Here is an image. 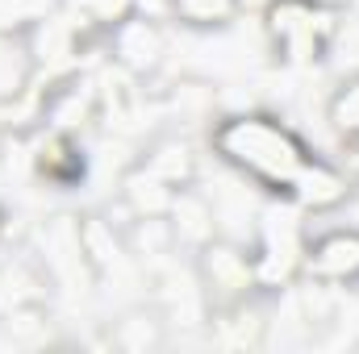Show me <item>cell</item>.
<instances>
[{
	"label": "cell",
	"instance_id": "cell-3",
	"mask_svg": "<svg viewBox=\"0 0 359 354\" xmlns=\"http://www.w3.org/2000/svg\"><path fill=\"white\" fill-rule=\"evenodd\" d=\"M196 288L209 313H230L259 292V267H255V246L213 238L196 250Z\"/></svg>",
	"mask_w": 359,
	"mask_h": 354
},
{
	"label": "cell",
	"instance_id": "cell-14",
	"mask_svg": "<svg viewBox=\"0 0 359 354\" xmlns=\"http://www.w3.org/2000/svg\"><path fill=\"white\" fill-rule=\"evenodd\" d=\"M50 13L59 0H0V42H25Z\"/></svg>",
	"mask_w": 359,
	"mask_h": 354
},
{
	"label": "cell",
	"instance_id": "cell-13",
	"mask_svg": "<svg viewBox=\"0 0 359 354\" xmlns=\"http://www.w3.org/2000/svg\"><path fill=\"white\" fill-rule=\"evenodd\" d=\"M163 8L184 29H226L234 25L243 0H163Z\"/></svg>",
	"mask_w": 359,
	"mask_h": 354
},
{
	"label": "cell",
	"instance_id": "cell-5",
	"mask_svg": "<svg viewBox=\"0 0 359 354\" xmlns=\"http://www.w3.org/2000/svg\"><path fill=\"white\" fill-rule=\"evenodd\" d=\"M104 38H109L113 63H117L121 71H130V76H151V71H159V63H163V55H168V34H163L159 21L147 17V13H130V17H126L117 29H109Z\"/></svg>",
	"mask_w": 359,
	"mask_h": 354
},
{
	"label": "cell",
	"instance_id": "cell-9",
	"mask_svg": "<svg viewBox=\"0 0 359 354\" xmlns=\"http://www.w3.org/2000/svg\"><path fill=\"white\" fill-rule=\"evenodd\" d=\"M168 225H172V234H176V246H188L192 255H196L205 242L217 238V213H213V204H209L192 183L176 192L172 213H168Z\"/></svg>",
	"mask_w": 359,
	"mask_h": 354
},
{
	"label": "cell",
	"instance_id": "cell-1",
	"mask_svg": "<svg viewBox=\"0 0 359 354\" xmlns=\"http://www.w3.org/2000/svg\"><path fill=\"white\" fill-rule=\"evenodd\" d=\"M213 155L251 187L292 200L305 213H334L351 200L355 183L343 167L313 155V146L271 113H230L209 129Z\"/></svg>",
	"mask_w": 359,
	"mask_h": 354
},
{
	"label": "cell",
	"instance_id": "cell-10",
	"mask_svg": "<svg viewBox=\"0 0 359 354\" xmlns=\"http://www.w3.org/2000/svg\"><path fill=\"white\" fill-rule=\"evenodd\" d=\"M176 192L180 187L155 179L151 171H142V167H134L130 176L121 179V204H126L130 217H168Z\"/></svg>",
	"mask_w": 359,
	"mask_h": 354
},
{
	"label": "cell",
	"instance_id": "cell-4",
	"mask_svg": "<svg viewBox=\"0 0 359 354\" xmlns=\"http://www.w3.org/2000/svg\"><path fill=\"white\" fill-rule=\"evenodd\" d=\"M301 279L318 288H355L359 283V225H330L305 238Z\"/></svg>",
	"mask_w": 359,
	"mask_h": 354
},
{
	"label": "cell",
	"instance_id": "cell-11",
	"mask_svg": "<svg viewBox=\"0 0 359 354\" xmlns=\"http://www.w3.org/2000/svg\"><path fill=\"white\" fill-rule=\"evenodd\" d=\"M59 8L84 29V34H109V29H117L130 13H138V0H59Z\"/></svg>",
	"mask_w": 359,
	"mask_h": 354
},
{
	"label": "cell",
	"instance_id": "cell-15",
	"mask_svg": "<svg viewBox=\"0 0 359 354\" xmlns=\"http://www.w3.org/2000/svg\"><path fill=\"white\" fill-rule=\"evenodd\" d=\"M326 121L343 142L359 146V76H347L326 100Z\"/></svg>",
	"mask_w": 359,
	"mask_h": 354
},
{
	"label": "cell",
	"instance_id": "cell-12",
	"mask_svg": "<svg viewBox=\"0 0 359 354\" xmlns=\"http://www.w3.org/2000/svg\"><path fill=\"white\" fill-rule=\"evenodd\" d=\"M138 167L151 171L155 179H163V183H172V187H188V183L196 179V159H192V150H188L180 138H163V142H155L151 155H147Z\"/></svg>",
	"mask_w": 359,
	"mask_h": 354
},
{
	"label": "cell",
	"instance_id": "cell-6",
	"mask_svg": "<svg viewBox=\"0 0 359 354\" xmlns=\"http://www.w3.org/2000/svg\"><path fill=\"white\" fill-rule=\"evenodd\" d=\"M301 250H305V234L292 221H264L259 246H255V267H259V288H288L292 279H301Z\"/></svg>",
	"mask_w": 359,
	"mask_h": 354
},
{
	"label": "cell",
	"instance_id": "cell-7",
	"mask_svg": "<svg viewBox=\"0 0 359 354\" xmlns=\"http://www.w3.org/2000/svg\"><path fill=\"white\" fill-rule=\"evenodd\" d=\"M46 304V271L42 263L29 259H13L0 267V321L21 317V313H38Z\"/></svg>",
	"mask_w": 359,
	"mask_h": 354
},
{
	"label": "cell",
	"instance_id": "cell-2",
	"mask_svg": "<svg viewBox=\"0 0 359 354\" xmlns=\"http://www.w3.org/2000/svg\"><path fill=\"white\" fill-rule=\"evenodd\" d=\"M343 21L347 13L334 0H268L264 4V38L271 55L292 67L322 63L339 42Z\"/></svg>",
	"mask_w": 359,
	"mask_h": 354
},
{
	"label": "cell",
	"instance_id": "cell-8",
	"mask_svg": "<svg viewBox=\"0 0 359 354\" xmlns=\"http://www.w3.org/2000/svg\"><path fill=\"white\" fill-rule=\"evenodd\" d=\"M34 171L50 187H76L84 179V146L72 129H46V138L34 150Z\"/></svg>",
	"mask_w": 359,
	"mask_h": 354
},
{
	"label": "cell",
	"instance_id": "cell-16",
	"mask_svg": "<svg viewBox=\"0 0 359 354\" xmlns=\"http://www.w3.org/2000/svg\"><path fill=\"white\" fill-rule=\"evenodd\" d=\"M113 342L126 346V351H151V346L163 342V317L151 313V309H134V313H126V317L117 321Z\"/></svg>",
	"mask_w": 359,
	"mask_h": 354
}]
</instances>
